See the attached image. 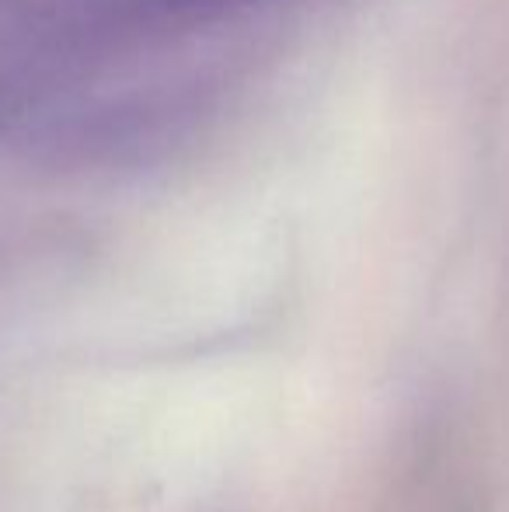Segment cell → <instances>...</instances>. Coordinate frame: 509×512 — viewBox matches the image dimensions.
I'll return each mask as SVG.
<instances>
[{
  "label": "cell",
  "mask_w": 509,
  "mask_h": 512,
  "mask_svg": "<svg viewBox=\"0 0 509 512\" xmlns=\"http://www.w3.org/2000/svg\"><path fill=\"white\" fill-rule=\"evenodd\" d=\"M18 115H21V102H18V95H14L11 88H0V136L7 133V129L18 122Z\"/></svg>",
  "instance_id": "1"
}]
</instances>
